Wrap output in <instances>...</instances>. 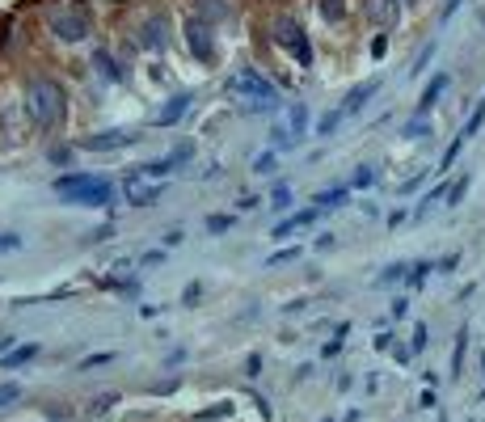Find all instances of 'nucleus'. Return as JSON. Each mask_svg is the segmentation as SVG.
Returning a JSON list of instances; mask_svg holds the SVG:
<instances>
[{"label": "nucleus", "mask_w": 485, "mask_h": 422, "mask_svg": "<svg viewBox=\"0 0 485 422\" xmlns=\"http://www.w3.org/2000/svg\"><path fill=\"white\" fill-rule=\"evenodd\" d=\"M114 405H119V393H101V397H93V401H89V414H93V418H101V414H110Z\"/></svg>", "instance_id": "nucleus-33"}, {"label": "nucleus", "mask_w": 485, "mask_h": 422, "mask_svg": "<svg viewBox=\"0 0 485 422\" xmlns=\"http://www.w3.org/2000/svg\"><path fill=\"white\" fill-rule=\"evenodd\" d=\"M203 13H207V17H228V9L215 5V0H203Z\"/></svg>", "instance_id": "nucleus-48"}, {"label": "nucleus", "mask_w": 485, "mask_h": 422, "mask_svg": "<svg viewBox=\"0 0 485 422\" xmlns=\"http://www.w3.org/2000/svg\"><path fill=\"white\" fill-rule=\"evenodd\" d=\"M384 51H389V38H384V34H375V38H371V56H375V60H384Z\"/></svg>", "instance_id": "nucleus-44"}, {"label": "nucleus", "mask_w": 485, "mask_h": 422, "mask_svg": "<svg viewBox=\"0 0 485 422\" xmlns=\"http://www.w3.org/2000/svg\"><path fill=\"white\" fill-rule=\"evenodd\" d=\"M363 17L375 30H393L401 22V0H363Z\"/></svg>", "instance_id": "nucleus-9"}, {"label": "nucleus", "mask_w": 485, "mask_h": 422, "mask_svg": "<svg viewBox=\"0 0 485 422\" xmlns=\"http://www.w3.org/2000/svg\"><path fill=\"white\" fill-rule=\"evenodd\" d=\"M346 13H350V5H346V0H321V17H325L330 26L346 22Z\"/></svg>", "instance_id": "nucleus-24"}, {"label": "nucleus", "mask_w": 485, "mask_h": 422, "mask_svg": "<svg viewBox=\"0 0 485 422\" xmlns=\"http://www.w3.org/2000/svg\"><path fill=\"white\" fill-rule=\"evenodd\" d=\"M426 174H435V169H418V174H414V178H405V182H401V186H397V194H414V190H418V186H422V182H426Z\"/></svg>", "instance_id": "nucleus-37"}, {"label": "nucleus", "mask_w": 485, "mask_h": 422, "mask_svg": "<svg viewBox=\"0 0 485 422\" xmlns=\"http://www.w3.org/2000/svg\"><path fill=\"white\" fill-rule=\"evenodd\" d=\"M232 418V401H215V405H207V410H198L194 414V422H215V418Z\"/></svg>", "instance_id": "nucleus-29"}, {"label": "nucleus", "mask_w": 485, "mask_h": 422, "mask_svg": "<svg viewBox=\"0 0 485 422\" xmlns=\"http://www.w3.org/2000/svg\"><path fill=\"white\" fill-rule=\"evenodd\" d=\"M342 119H346L342 106H338V110H325V115L316 119V131H312V135H316V140H334V131L342 127Z\"/></svg>", "instance_id": "nucleus-17"}, {"label": "nucleus", "mask_w": 485, "mask_h": 422, "mask_svg": "<svg viewBox=\"0 0 485 422\" xmlns=\"http://www.w3.org/2000/svg\"><path fill=\"white\" fill-rule=\"evenodd\" d=\"M139 42H144L148 51H156V47L165 51V47H169V34H165V17H160V22H156V17H152V22H144V34H139Z\"/></svg>", "instance_id": "nucleus-15"}, {"label": "nucleus", "mask_w": 485, "mask_h": 422, "mask_svg": "<svg viewBox=\"0 0 485 422\" xmlns=\"http://www.w3.org/2000/svg\"><path fill=\"white\" fill-rule=\"evenodd\" d=\"M481 127H485V97L477 101V110L468 115V123H464V131H460V135H464V140H473V135H477Z\"/></svg>", "instance_id": "nucleus-31"}, {"label": "nucleus", "mask_w": 485, "mask_h": 422, "mask_svg": "<svg viewBox=\"0 0 485 422\" xmlns=\"http://www.w3.org/2000/svg\"><path fill=\"white\" fill-rule=\"evenodd\" d=\"M119 355H110V351H105V355H89V359H80V372H93V367H105V363H114Z\"/></svg>", "instance_id": "nucleus-38"}, {"label": "nucleus", "mask_w": 485, "mask_h": 422, "mask_svg": "<svg viewBox=\"0 0 485 422\" xmlns=\"http://www.w3.org/2000/svg\"><path fill=\"white\" fill-rule=\"evenodd\" d=\"M468 186H473V174L456 178V182H452V190H448V203H443V207H460V203H464V194H468Z\"/></svg>", "instance_id": "nucleus-28"}, {"label": "nucleus", "mask_w": 485, "mask_h": 422, "mask_svg": "<svg viewBox=\"0 0 485 422\" xmlns=\"http://www.w3.org/2000/svg\"><path fill=\"white\" fill-rule=\"evenodd\" d=\"M460 5H464V0H443V9H439V22H452Z\"/></svg>", "instance_id": "nucleus-43"}, {"label": "nucleus", "mask_w": 485, "mask_h": 422, "mask_svg": "<svg viewBox=\"0 0 485 422\" xmlns=\"http://www.w3.org/2000/svg\"><path fill=\"white\" fill-rule=\"evenodd\" d=\"M275 165H279V152H275V148H266V152H257V156H253V165H249V169H253L257 178H271V174H275Z\"/></svg>", "instance_id": "nucleus-23"}, {"label": "nucleus", "mask_w": 485, "mask_h": 422, "mask_svg": "<svg viewBox=\"0 0 485 422\" xmlns=\"http://www.w3.org/2000/svg\"><path fill=\"white\" fill-rule=\"evenodd\" d=\"M291 199H296V194H291L287 182H279V186L271 190V207H275V211H291Z\"/></svg>", "instance_id": "nucleus-32"}, {"label": "nucleus", "mask_w": 485, "mask_h": 422, "mask_svg": "<svg viewBox=\"0 0 485 422\" xmlns=\"http://www.w3.org/2000/svg\"><path fill=\"white\" fill-rule=\"evenodd\" d=\"M190 93H178V97H169L165 106H160V110H156V119H152V127H173V123H182V115L190 110Z\"/></svg>", "instance_id": "nucleus-13"}, {"label": "nucleus", "mask_w": 485, "mask_h": 422, "mask_svg": "<svg viewBox=\"0 0 485 422\" xmlns=\"http://www.w3.org/2000/svg\"><path fill=\"white\" fill-rule=\"evenodd\" d=\"M186 47L198 64H211L215 60V34L203 17H186Z\"/></svg>", "instance_id": "nucleus-6"}, {"label": "nucleus", "mask_w": 485, "mask_h": 422, "mask_svg": "<svg viewBox=\"0 0 485 422\" xmlns=\"http://www.w3.org/2000/svg\"><path fill=\"white\" fill-rule=\"evenodd\" d=\"M393 355H397V363H409L414 359V346H393Z\"/></svg>", "instance_id": "nucleus-55"}, {"label": "nucleus", "mask_w": 485, "mask_h": 422, "mask_svg": "<svg viewBox=\"0 0 485 422\" xmlns=\"http://www.w3.org/2000/svg\"><path fill=\"white\" fill-rule=\"evenodd\" d=\"M182 241H186L182 228H169V233H165V249H173V245H182Z\"/></svg>", "instance_id": "nucleus-52"}, {"label": "nucleus", "mask_w": 485, "mask_h": 422, "mask_svg": "<svg viewBox=\"0 0 485 422\" xmlns=\"http://www.w3.org/2000/svg\"><path fill=\"white\" fill-rule=\"evenodd\" d=\"M275 42L283 51H291L300 68H312V42H308V34L300 30L296 17H275Z\"/></svg>", "instance_id": "nucleus-4"}, {"label": "nucleus", "mask_w": 485, "mask_h": 422, "mask_svg": "<svg viewBox=\"0 0 485 422\" xmlns=\"http://www.w3.org/2000/svg\"><path fill=\"white\" fill-rule=\"evenodd\" d=\"M51 161H56V165H72V148H51Z\"/></svg>", "instance_id": "nucleus-45"}, {"label": "nucleus", "mask_w": 485, "mask_h": 422, "mask_svg": "<svg viewBox=\"0 0 485 422\" xmlns=\"http://www.w3.org/2000/svg\"><path fill=\"white\" fill-rule=\"evenodd\" d=\"M346 330H350V326L342 321V326H338V338H334V342H325V351H321V355H325V359H334V355L342 351V338H346Z\"/></svg>", "instance_id": "nucleus-39"}, {"label": "nucleus", "mask_w": 485, "mask_h": 422, "mask_svg": "<svg viewBox=\"0 0 485 422\" xmlns=\"http://www.w3.org/2000/svg\"><path fill=\"white\" fill-rule=\"evenodd\" d=\"M93 64H97V72H101L105 81H123V68L114 64L110 51H101V47H97V51H93Z\"/></svg>", "instance_id": "nucleus-19"}, {"label": "nucleus", "mask_w": 485, "mask_h": 422, "mask_svg": "<svg viewBox=\"0 0 485 422\" xmlns=\"http://www.w3.org/2000/svg\"><path fill=\"white\" fill-rule=\"evenodd\" d=\"M435 51H439V42H435V38H430V42H426L422 51H418V60H414V68H409V76H422V72H426V64H430V60H435Z\"/></svg>", "instance_id": "nucleus-30"}, {"label": "nucleus", "mask_w": 485, "mask_h": 422, "mask_svg": "<svg viewBox=\"0 0 485 422\" xmlns=\"http://www.w3.org/2000/svg\"><path fill=\"white\" fill-rule=\"evenodd\" d=\"M426 342H430V330L418 321V326H414V342H409V346H414V355H418V351H426Z\"/></svg>", "instance_id": "nucleus-40"}, {"label": "nucleus", "mask_w": 485, "mask_h": 422, "mask_svg": "<svg viewBox=\"0 0 485 422\" xmlns=\"http://www.w3.org/2000/svg\"><path fill=\"white\" fill-rule=\"evenodd\" d=\"M287 123H291V135H296V140H300V135L308 131V106H304V101H296V106H291Z\"/></svg>", "instance_id": "nucleus-25"}, {"label": "nucleus", "mask_w": 485, "mask_h": 422, "mask_svg": "<svg viewBox=\"0 0 485 422\" xmlns=\"http://www.w3.org/2000/svg\"><path fill=\"white\" fill-rule=\"evenodd\" d=\"M198 296H203V283H190V287L182 292V304H190V308H194V300H198Z\"/></svg>", "instance_id": "nucleus-47"}, {"label": "nucleus", "mask_w": 485, "mask_h": 422, "mask_svg": "<svg viewBox=\"0 0 485 422\" xmlns=\"http://www.w3.org/2000/svg\"><path fill=\"white\" fill-rule=\"evenodd\" d=\"M448 190H452V182H439V186H430V190L422 194V203H418V211H414V216H426V211L435 207V203H448Z\"/></svg>", "instance_id": "nucleus-20"}, {"label": "nucleus", "mask_w": 485, "mask_h": 422, "mask_svg": "<svg viewBox=\"0 0 485 422\" xmlns=\"http://www.w3.org/2000/svg\"><path fill=\"white\" fill-rule=\"evenodd\" d=\"M160 258H165V249H148V253L139 258V267H156V262H160Z\"/></svg>", "instance_id": "nucleus-51"}, {"label": "nucleus", "mask_w": 485, "mask_h": 422, "mask_svg": "<svg viewBox=\"0 0 485 422\" xmlns=\"http://www.w3.org/2000/svg\"><path fill=\"white\" fill-rule=\"evenodd\" d=\"M321 422H334V418H321Z\"/></svg>", "instance_id": "nucleus-57"}, {"label": "nucleus", "mask_w": 485, "mask_h": 422, "mask_svg": "<svg viewBox=\"0 0 485 422\" xmlns=\"http://www.w3.org/2000/svg\"><path fill=\"white\" fill-rule=\"evenodd\" d=\"M139 140H144L139 131L114 127V131H97V135H85V140H80V148H85V152H119V148H131V144H139Z\"/></svg>", "instance_id": "nucleus-7"}, {"label": "nucleus", "mask_w": 485, "mask_h": 422, "mask_svg": "<svg viewBox=\"0 0 485 422\" xmlns=\"http://www.w3.org/2000/svg\"><path fill=\"white\" fill-rule=\"evenodd\" d=\"M367 186H375V169L371 165H359L355 178H350V190H367Z\"/></svg>", "instance_id": "nucleus-35"}, {"label": "nucleus", "mask_w": 485, "mask_h": 422, "mask_svg": "<svg viewBox=\"0 0 485 422\" xmlns=\"http://www.w3.org/2000/svg\"><path fill=\"white\" fill-rule=\"evenodd\" d=\"M211 237H220V233H228L232 228V216H224V211H215V216H207V224H203Z\"/></svg>", "instance_id": "nucleus-34"}, {"label": "nucleus", "mask_w": 485, "mask_h": 422, "mask_svg": "<svg viewBox=\"0 0 485 422\" xmlns=\"http://www.w3.org/2000/svg\"><path fill=\"white\" fill-rule=\"evenodd\" d=\"M401 5H418V0H401Z\"/></svg>", "instance_id": "nucleus-56"}, {"label": "nucleus", "mask_w": 485, "mask_h": 422, "mask_svg": "<svg viewBox=\"0 0 485 422\" xmlns=\"http://www.w3.org/2000/svg\"><path fill=\"white\" fill-rule=\"evenodd\" d=\"M401 135H405V140H426V135H435V127H430L426 115H414V119L401 127Z\"/></svg>", "instance_id": "nucleus-22"}, {"label": "nucleus", "mask_w": 485, "mask_h": 422, "mask_svg": "<svg viewBox=\"0 0 485 422\" xmlns=\"http://www.w3.org/2000/svg\"><path fill=\"white\" fill-rule=\"evenodd\" d=\"M452 85V76L448 72H435V76H430L426 81V89H422V97H418V106H414V115H426L430 119V110H435V101L443 97V89Z\"/></svg>", "instance_id": "nucleus-12"}, {"label": "nucleus", "mask_w": 485, "mask_h": 422, "mask_svg": "<svg viewBox=\"0 0 485 422\" xmlns=\"http://www.w3.org/2000/svg\"><path fill=\"white\" fill-rule=\"evenodd\" d=\"M224 89H228V93L249 97V101H253V110H266V115H275L279 106H283L279 85H275V81H266V76H262V72H253V68H241L237 76H228V81H224Z\"/></svg>", "instance_id": "nucleus-3"}, {"label": "nucleus", "mask_w": 485, "mask_h": 422, "mask_svg": "<svg viewBox=\"0 0 485 422\" xmlns=\"http://www.w3.org/2000/svg\"><path fill=\"white\" fill-rule=\"evenodd\" d=\"M68 207H110L114 203V182L101 178V174H60L51 182Z\"/></svg>", "instance_id": "nucleus-1"}, {"label": "nucleus", "mask_w": 485, "mask_h": 422, "mask_svg": "<svg viewBox=\"0 0 485 422\" xmlns=\"http://www.w3.org/2000/svg\"><path fill=\"white\" fill-rule=\"evenodd\" d=\"M17 397H22V389H17V385H0V410H5L9 401H17Z\"/></svg>", "instance_id": "nucleus-41"}, {"label": "nucleus", "mask_w": 485, "mask_h": 422, "mask_svg": "<svg viewBox=\"0 0 485 422\" xmlns=\"http://www.w3.org/2000/svg\"><path fill=\"white\" fill-rule=\"evenodd\" d=\"M316 216H321V207H304V211H296V216H283V220L271 228V241H287L291 233H300V228L316 224Z\"/></svg>", "instance_id": "nucleus-10"}, {"label": "nucleus", "mask_w": 485, "mask_h": 422, "mask_svg": "<svg viewBox=\"0 0 485 422\" xmlns=\"http://www.w3.org/2000/svg\"><path fill=\"white\" fill-rule=\"evenodd\" d=\"M300 253H304L300 245H287V249H275L271 258H266V262H262V267H287V262H300Z\"/></svg>", "instance_id": "nucleus-27"}, {"label": "nucleus", "mask_w": 485, "mask_h": 422, "mask_svg": "<svg viewBox=\"0 0 485 422\" xmlns=\"http://www.w3.org/2000/svg\"><path fill=\"white\" fill-rule=\"evenodd\" d=\"M464 144H468V140H464V135H456V140H452V144H448V152H443V156H439V169H435V174H439V178H443V174H448V169H452V165H456V156H460V148H464Z\"/></svg>", "instance_id": "nucleus-26"}, {"label": "nucleus", "mask_w": 485, "mask_h": 422, "mask_svg": "<svg viewBox=\"0 0 485 422\" xmlns=\"http://www.w3.org/2000/svg\"><path fill=\"white\" fill-rule=\"evenodd\" d=\"M51 34H56L60 42H85L93 34V26H89L85 13H60L56 22H51Z\"/></svg>", "instance_id": "nucleus-8"}, {"label": "nucleus", "mask_w": 485, "mask_h": 422, "mask_svg": "<svg viewBox=\"0 0 485 422\" xmlns=\"http://www.w3.org/2000/svg\"><path fill=\"white\" fill-rule=\"evenodd\" d=\"M409 271H414V262H393V267H384L380 275H375V287H389V283H401V279H409Z\"/></svg>", "instance_id": "nucleus-18"}, {"label": "nucleus", "mask_w": 485, "mask_h": 422, "mask_svg": "<svg viewBox=\"0 0 485 422\" xmlns=\"http://www.w3.org/2000/svg\"><path fill=\"white\" fill-rule=\"evenodd\" d=\"M380 85H384L380 76H371V81H363V85H355V89H350V93L342 97V115H346V119H350V115H359V110H363V106H367V101H371L375 93H380Z\"/></svg>", "instance_id": "nucleus-11"}, {"label": "nucleus", "mask_w": 485, "mask_h": 422, "mask_svg": "<svg viewBox=\"0 0 485 422\" xmlns=\"http://www.w3.org/2000/svg\"><path fill=\"white\" fill-rule=\"evenodd\" d=\"M464 351H468V326L456 330V346H452V376L464 372Z\"/></svg>", "instance_id": "nucleus-21"}, {"label": "nucleus", "mask_w": 485, "mask_h": 422, "mask_svg": "<svg viewBox=\"0 0 485 422\" xmlns=\"http://www.w3.org/2000/svg\"><path fill=\"white\" fill-rule=\"evenodd\" d=\"M123 194H127V207H152L165 194V178H148V174L131 169L127 182H123Z\"/></svg>", "instance_id": "nucleus-5"}, {"label": "nucleus", "mask_w": 485, "mask_h": 422, "mask_svg": "<svg viewBox=\"0 0 485 422\" xmlns=\"http://www.w3.org/2000/svg\"><path fill=\"white\" fill-rule=\"evenodd\" d=\"M42 346L38 342H26V346H13L9 355H0V367H5V372H13V367H22V363H30L34 355H38Z\"/></svg>", "instance_id": "nucleus-16"}, {"label": "nucleus", "mask_w": 485, "mask_h": 422, "mask_svg": "<svg viewBox=\"0 0 485 422\" xmlns=\"http://www.w3.org/2000/svg\"><path fill=\"white\" fill-rule=\"evenodd\" d=\"M346 199H350V186H330V190H316L312 194V207L334 211V207H346Z\"/></svg>", "instance_id": "nucleus-14"}, {"label": "nucleus", "mask_w": 485, "mask_h": 422, "mask_svg": "<svg viewBox=\"0 0 485 422\" xmlns=\"http://www.w3.org/2000/svg\"><path fill=\"white\" fill-rule=\"evenodd\" d=\"M481 367H485V355H481Z\"/></svg>", "instance_id": "nucleus-58"}, {"label": "nucleus", "mask_w": 485, "mask_h": 422, "mask_svg": "<svg viewBox=\"0 0 485 422\" xmlns=\"http://www.w3.org/2000/svg\"><path fill=\"white\" fill-rule=\"evenodd\" d=\"M456 262H460V253H448V258H439V262H435V271H439V275H452V271H456Z\"/></svg>", "instance_id": "nucleus-42"}, {"label": "nucleus", "mask_w": 485, "mask_h": 422, "mask_svg": "<svg viewBox=\"0 0 485 422\" xmlns=\"http://www.w3.org/2000/svg\"><path fill=\"white\" fill-rule=\"evenodd\" d=\"M430 271H435V262H414V271H409V279H405V283H409V287H422Z\"/></svg>", "instance_id": "nucleus-36"}, {"label": "nucleus", "mask_w": 485, "mask_h": 422, "mask_svg": "<svg viewBox=\"0 0 485 422\" xmlns=\"http://www.w3.org/2000/svg\"><path fill=\"white\" fill-rule=\"evenodd\" d=\"M257 372H262V355L253 351V355L245 359V376H257Z\"/></svg>", "instance_id": "nucleus-49"}, {"label": "nucleus", "mask_w": 485, "mask_h": 422, "mask_svg": "<svg viewBox=\"0 0 485 422\" xmlns=\"http://www.w3.org/2000/svg\"><path fill=\"white\" fill-rule=\"evenodd\" d=\"M397 342H393V334H375V351H393Z\"/></svg>", "instance_id": "nucleus-54"}, {"label": "nucleus", "mask_w": 485, "mask_h": 422, "mask_svg": "<svg viewBox=\"0 0 485 422\" xmlns=\"http://www.w3.org/2000/svg\"><path fill=\"white\" fill-rule=\"evenodd\" d=\"M0 249H22V237L17 233H0Z\"/></svg>", "instance_id": "nucleus-50"}, {"label": "nucleus", "mask_w": 485, "mask_h": 422, "mask_svg": "<svg viewBox=\"0 0 485 422\" xmlns=\"http://www.w3.org/2000/svg\"><path fill=\"white\" fill-rule=\"evenodd\" d=\"M26 110L42 131L60 127L64 123V89L56 81H30L26 85Z\"/></svg>", "instance_id": "nucleus-2"}, {"label": "nucleus", "mask_w": 485, "mask_h": 422, "mask_svg": "<svg viewBox=\"0 0 485 422\" xmlns=\"http://www.w3.org/2000/svg\"><path fill=\"white\" fill-rule=\"evenodd\" d=\"M409 220V211L405 207H397V211H389V228H397V224H405Z\"/></svg>", "instance_id": "nucleus-53"}, {"label": "nucleus", "mask_w": 485, "mask_h": 422, "mask_svg": "<svg viewBox=\"0 0 485 422\" xmlns=\"http://www.w3.org/2000/svg\"><path fill=\"white\" fill-rule=\"evenodd\" d=\"M389 312H393V316H397V321H401V316H405V312H409V296H397V300H393V308H389Z\"/></svg>", "instance_id": "nucleus-46"}]
</instances>
